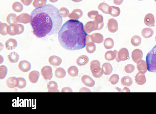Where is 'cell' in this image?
<instances>
[{
  "label": "cell",
  "mask_w": 156,
  "mask_h": 114,
  "mask_svg": "<svg viewBox=\"0 0 156 114\" xmlns=\"http://www.w3.org/2000/svg\"><path fill=\"white\" fill-rule=\"evenodd\" d=\"M50 64L52 66H58L62 62V60L59 57L56 56H52L49 58Z\"/></svg>",
  "instance_id": "cell-18"
},
{
  "label": "cell",
  "mask_w": 156,
  "mask_h": 114,
  "mask_svg": "<svg viewBox=\"0 0 156 114\" xmlns=\"http://www.w3.org/2000/svg\"><path fill=\"white\" fill-rule=\"evenodd\" d=\"M72 1L76 3H79L82 1L83 0H71Z\"/></svg>",
  "instance_id": "cell-44"
},
{
  "label": "cell",
  "mask_w": 156,
  "mask_h": 114,
  "mask_svg": "<svg viewBox=\"0 0 156 114\" xmlns=\"http://www.w3.org/2000/svg\"><path fill=\"white\" fill-rule=\"evenodd\" d=\"M83 12L82 10L77 9L74 10L69 15V17L70 19L78 20L83 16Z\"/></svg>",
  "instance_id": "cell-13"
},
{
  "label": "cell",
  "mask_w": 156,
  "mask_h": 114,
  "mask_svg": "<svg viewBox=\"0 0 156 114\" xmlns=\"http://www.w3.org/2000/svg\"><path fill=\"white\" fill-rule=\"evenodd\" d=\"M8 57L10 62L15 63L18 62L19 56L17 53L15 52H12L9 54Z\"/></svg>",
  "instance_id": "cell-24"
},
{
  "label": "cell",
  "mask_w": 156,
  "mask_h": 114,
  "mask_svg": "<svg viewBox=\"0 0 156 114\" xmlns=\"http://www.w3.org/2000/svg\"><path fill=\"white\" fill-rule=\"evenodd\" d=\"M40 76L39 73L37 71H33L29 73V76L30 82L35 83L38 82Z\"/></svg>",
  "instance_id": "cell-19"
},
{
  "label": "cell",
  "mask_w": 156,
  "mask_h": 114,
  "mask_svg": "<svg viewBox=\"0 0 156 114\" xmlns=\"http://www.w3.org/2000/svg\"><path fill=\"white\" fill-rule=\"evenodd\" d=\"M8 25L6 23L1 22L0 24V33L3 36H6L8 34Z\"/></svg>",
  "instance_id": "cell-34"
},
{
  "label": "cell",
  "mask_w": 156,
  "mask_h": 114,
  "mask_svg": "<svg viewBox=\"0 0 156 114\" xmlns=\"http://www.w3.org/2000/svg\"><path fill=\"white\" fill-rule=\"evenodd\" d=\"M52 3H55L57 2L58 0H49Z\"/></svg>",
  "instance_id": "cell-45"
},
{
  "label": "cell",
  "mask_w": 156,
  "mask_h": 114,
  "mask_svg": "<svg viewBox=\"0 0 156 114\" xmlns=\"http://www.w3.org/2000/svg\"><path fill=\"white\" fill-rule=\"evenodd\" d=\"M81 81L87 86L92 87L94 86L95 82L92 78L89 76L85 75L81 78Z\"/></svg>",
  "instance_id": "cell-15"
},
{
  "label": "cell",
  "mask_w": 156,
  "mask_h": 114,
  "mask_svg": "<svg viewBox=\"0 0 156 114\" xmlns=\"http://www.w3.org/2000/svg\"><path fill=\"white\" fill-rule=\"evenodd\" d=\"M41 75L45 80H50L52 77V70L51 67L47 66H44L41 70Z\"/></svg>",
  "instance_id": "cell-7"
},
{
  "label": "cell",
  "mask_w": 156,
  "mask_h": 114,
  "mask_svg": "<svg viewBox=\"0 0 156 114\" xmlns=\"http://www.w3.org/2000/svg\"><path fill=\"white\" fill-rule=\"evenodd\" d=\"M101 69L104 73L106 75H110L113 70V67L111 64L108 63H105L103 64Z\"/></svg>",
  "instance_id": "cell-20"
},
{
  "label": "cell",
  "mask_w": 156,
  "mask_h": 114,
  "mask_svg": "<svg viewBox=\"0 0 156 114\" xmlns=\"http://www.w3.org/2000/svg\"><path fill=\"white\" fill-rule=\"evenodd\" d=\"M18 83L17 79L14 77L9 78L6 81V84L9 88L13 89L17 87Z\"/></svg>",
  "instance_id": "cell-16"
},
{
  "label": "cell",
  "mask_w": 156,
  "mask_h": 114,
  "mask_svg": "<svg viewBox=\"0 0 156 114\" xmlns=\"http://www.w3.org/2000/svg\"><path fill=\"white\" fill-rule=\"evenodd\" d=\"M12 8L13 10L17 12H21L23 9V5L18 2H15L12 6Z\"/></svg>",
  "instance_id": "cell-32"
},
{
  "label": "cell",
  "mask_w": 156,
  "mask_h": 114,
  "mask_svg": "<svg viewBox=\"0 0 156 114\" xmlns=\"http://www.w3.org/2000/svg\"><path fill=\"white\" fill-rule=\"evenodd\" d=\"M17 79L18 83L17 87L20 89L24 88L26 85V80L24 78L22 77H19Z\"/></svg>",
  "instance_id": "cell-35"
},
{
  "label": "cell",
  "mask_w": 156,
  "mask_h": 114,
  "mask_svg": "<svg viewBox=\"0 0 156 114\" xmlns=\"http://www.w3.org/2000/svg\"><path fill=\"white\" fill-rule=\"evenodd\" d=\"M134 69V68L133 66L131 64H128L125 66V69L127 73H130L133 71Z\"/></svg>",
  "instance_id": "cell-40"
},
{
  "label": "cell",
  "mask_w": 156,
  "mask_h": 114,
  "mask_svg": "<svg viewBox=\"0 0 156 114\" xmlns=\"http://www.w3.org/2000/svg\"><path fill=\"white\" fill-rule=\"evenodd\" d=\"M120 13V9L118 7L111 6V7L110 15L113 17L118 16Z\"/></svg>",
  "instance_id": "cell-28"
},
{
  "label": "cell",
  "mask_w": 156,
  "mask_h": 114,
  "mask_svg": "<svg viewBox=\"0 0 156 114\" xmlns=\"http://www.w3.org/2000/svg\"><path fill=\"white\" fill-rule=\"evenodd\" d=\"M123 0H113V3L115 5H119L122 3Z\"/></svg>",
  "instance_id": "cell-43"
},
{
  "label": "cell",
  "mask_w": 156,
  "mask_h": 114,
  "mask_svg": "<svg viewBox=\"0 0 156 114\" xmlns=\"http://www.w3.org/2000/svg\"><path fill=\"white\" fill-rule=\"evenodd\" d=\"M69 75L73 77H76L78 75V70L75 66H72L69 67L67 70Z\"/></svg>",
  "instance_id": "cell-29"
},
{
  "label": "cell",
  "mask_w": 156,
  "mask_h": 114,
  "mask_svg": "<svg viewBox=\"0 0 156 114\" xmlns=\"http://www.w3.org/2000/svg\"><path fill=\"white\" fill-rule=\"evenodd\" d=\"M18 22L27 24L29 23L31 21V17L28 13H23L16 17Z\"/></svg>",
  "instance_id": "cell-11"
},
{
  "label": "cell",
  "mask_w": 156,
  "mask_h": 114,
  "mask_svg": "<svg viewBox=\"0 0 156 114\" xmlns=\"http://www.w3.org/2000/svg\"><path fill=\"white\" fill-rule=\"evenodd\" d=\"M62 92H72L71 88L69 87H64L62 90Z\"/></svg>",
  "instance_id": "cell-42"
},
{
  "label": "cell",
  "mask_w": 156,
  "mask_h": 114,
  "mask_svg": "<svg viewBox=\"0 0 156 114\" xmlns=\"http://www.w3.org/2000/svg\"><path fill=\"white\" fill-rule=\"evenodd\" d=\"M90 37L91 41L94 43L100 44L102 43L104 41L103 35L99 33H93L91 35Z\"/></svg>",
  "instance_id": "cell-12"
},
{
  "label": "cell",
  "mask_w": 156,
  "mask_h": 114,
  "mask_svg": "<svg viewBox=\"0 0 156 114\" xmlns=\"http://www.w3.org/2000/svg\"><path fill=\"white\" fill-rule=\"evenodd\" d=\"M121 84L122 85L127 86H129L132 83V80L129 77L125 76L121 79Z\"/></svg>",
  "instance_id": "cell-33"
},
{
  "label": "cell",
  "mask_w": 156,
  "mask_h": 114,
  "mask_svg": "<svg viewBox=\"0 0 156 114\" xmlns=\"http://www.w3.org/2000/svg\"><path fill=\"white\" fill-rule=\"evenodd\" d=\"M31 17L33 33L38 38L57 34L63 23L59 10L51 4L34 10Z\"/></svg>",
  "instance_id": "cell-1"
},
{
  "label": "cell",
  "mask_w": 156,
  "mask_h": 114,
  "mask_svg": "<svg viewBox=\"0 0 156 114\" xmlns=\"http://www.w3.org/2000/svg\"><path fill=\"white\" fill-rule=\"evenodd\" d=\"M90 69L93 76L96 78H99L103 75V72L101 68L100 63L97 60H94L90 64Z\"/></svg>",
  "instance_id": "cell-5"
},
{
  "label": "cell",
  "mask_w": 156,
  "mask_h": 114,
  "mask_svg": "<svg viewBox=\"0 0 156 114\" xmlns=\"http://www.w3.org/2000/svg\"><path fill=\"white\" fill-rule=\"evenodd\" d=\"M119 76L117 74H114L112 75L110 78L109 81L113 85L117 84L119 81Z\"/></svg>",
  "instance_id": "cell-39"
},
{
  "label": "cell",
  "mask_w": 156,
  "mask_h": 114,
  "mask_svg": "<svg viewBox=\"0 0 156 114\" xmlns=\"http://www.w3.org/2000/svg\"><path fill=\"white\" fill-rule=\"evenodd\" d=\"M104 26L103 17L99 15L94 21L87 22L84 26V29L87 33L89 34L94 31L102 29Z\"/></svg>",
  "instance_id": "cell-3"
},
{
  "label": "cell",
  "mask_w": 156,
  "mask_h": 114,
  "mask_svg": "<svg viewBox=\"0 0 156 114\" xmlns=\"http://www.w3.org/2000/svg\"><path fill=\"white\" fill-rule=\"evenodd\" d=\"M116 54V59L117 62H120L121 61H124L127 59L128 52L125 49H122L118 52L117 50L114 51Z\"/></svg>",
  "instance_id": "cell-6"
},
{
  "label": "cell",
  "mask_w": 156,
  "mask_h": 114,
  "mask_svg": "<svg viewBox=\"0 0 156 114\" xmlns=\"http://www.w3.org/2000/svg\"><path fill=\"white\" fill-rule=\"evenodd\" d=\"M99 12L97 10H92L87 13V15L89 18L95 19L99 15Z\"/></svg>",
  "instance_id": "cell-38"
},
{
  "label": "cell",
  "mask_w": 156,
  "mask_h": 114,
  "mask_svg": "<svg viewBox=\"0 0 156 114\" xmlns=\"http://www.w3.org/2000/svg\"><path fill=\"white\" fill-rule=\"evenodd\" d=\"M5 45L7 50H12L16 48L17 43L15 39L10 38L6 41Z\"/></svg>",
  "instance_id": "cell-14"
},
{
  "label": "cell",
  "mask_w": 156,
  "mask_h": 114,
  "mask_svg": "<svg viewBox=\"0 0 156 114\" xmlns=\"http://www.w3.org/2000/svg\"><path fill=\"white\" fill-rule=\"evenodd\" d=\"M16 17L17 15L15 13H10L6 17V21L10 25H15L18 23Z\"/></svg>",
  "instance_id": "cell-21"
},
{
  "label": "cell",
  "mask_w": 156,
  "mask_h": 114,
  "mask_svg": "<svg viewBox=\"0 0 156 114\" xmlns=\"http://www.w3.org/2000/svg\"><path fill=\"white\" fill-rule=\"evenodd\" d=\"M19 69L23 72H27L29 71L31 68V64L26 60L20 62L18 65Z\"/></svg>",
  "instance_id": "cell-10"
},
{
  "label": "cell",
  "mask_w": 156,
  "mask_h": 114,
  "mask_svg": "<svg viewBox=\"0 0 156 114\" xmlns=\"http://www.w3.org/2000/svg\"><path fill=\"white\" fill-rule=\"evenodd\" d=\"M104 45L105 48L107 50L112 49L114 45L113 40L111 38H107L105 39Z\"/></svg>",
  "instance_id": "cell-25"
},
{
  "label": "cell",
  "mask_w": 156,
  "mask_h": 114,
  "mask_svg": "<svg viewBox=\"0 0 156 114\" xmlns=\"http://www.w3.org/2000/svg\"><path fill=\"white\" fill-rule=\"evenodd\" d=\"M47 88L48 92H59L58 89V86L57 83L55 81H50L47 85Z\"/></svg>",
  "instance_id": "cell-17"
},
{
  "label": "cell",
  "mask_w": 156,
  "mask_h": 114,
  "mask_svg": "<svg viewBox=\"0 0 156 114\" xmlns=\"http://www.w3.org/2000/svg\"><path fill=\"white\" fill-rule=\"evenodd\" d=\"M47 0H34L33 3V5L37 8L42 7L46 5Z\"/></svg>",
  "instance_id": "cell-30"
},
{
  "label": "cell",
  "mask_w": 156,
  "mask_h": 114,
  "mask_svg": "<svg viewBox=\"0 0 156 114\" xmlns=\"http://www.w3.org/2000/svg\"><path fill=\"white\" fill-rule=\"evenodd\" d=\"M58 35L61 45L66 50H79L86 46L87 34L83 23L78 20L71 19L67 21L60 29Z\"/></svg>",
  "instance_id": "cell-2"
},
{
  "label": "cell",
  "mask_w": 156,
  "mask_h": 114,
  "mask_svg": "<svg viewBox=\"0 0 156 114\" xmlns=\"http://www.w3.org/2000/svg\"><path fill=\"white\" fill-rule=\"evenodd\" d=\"M116 54L114 51H107L105 55V57L108 61H111L116 58Z\"/></svg>",
  "instance_id": "cell-31"
},
{
  "label": "cell",
  "mask_w": 156,
  "mask_h": 114,
  "mask_svg": "<svg viewBox=\"0 0 156 114\" xmlns=\"http://www.w3.org/2000/svg\"><path fill=\"white\" fill-rule=\"evenodd\" d=\"M66 72L65 70L62 68H59L55 71V76L59 78H64L66 76Z\"/></svg>",
  "instance_id": "cell-27"
},
{
  "label": "cell",
  "mask_w": 156,
  "mask_h": 114,
  "mask_svg": "<svg viewBox=\"0 0 156 114\" xmlns=\"http://www.w3.org/2000/svg\"><path fill=\"white\" fill-rule=\"evenodd\" d=\"M146 60L148 70L156 72V45L146 56Z\"/></svg>",
  "instance_id": "cell-4"
},
{
  "label": "cell",
  "mask_w": 156,
  "mask_h": 114,
  "mask_svg": "<svg viewBox=\"0 0 156 114\" xmlns=\"http://www.w3.org/2000/svg\"><path fill=\"white\" fill-rule=\"evenodd\" d=\"M59 14L62 17H69L70 15L69 11L68 9L64 7L60 8L59 10Z\"/></svg>",
  "instance_id": "cell-37"
},
{
  "label": "cell",
  "mask_w": 156,
  "mask_h": 114,
  "mask_svg": "<svg viewBox=\"0 0 156 114\" xmlns=\"http://www.w3.org/2000/svg\"><path fill=\"white\" fill-rule=\"evenodd\" d=\"M111 6L105 3H100L98 6V9L105 14H110Z\"/></svg>",
  "instance_id": "cell-22"
},
{
  "label": "cell",
  "mask_w": 156,
  "mask_h": 114,
  "mask_svg": "<svg viewBox=\"0 0 156 114\" xmlns=\"http://www.w3.org/2000/svg\"><path fill=\"white\" fill-rule=\"evenodd\" d=\"M23 4L25 6H29L33 0H21Z\"/></svg>",
  "instance_id": "cell-41"
},
{
  "label": "cell",
  "mask_w": 156,
  "mask_h": 114,
  "mask_svg": "<svg viewBox=\"0 0 156 114\" xmlns=\"http://www.w3.org/2000/svg\"><path fill=\"white\" fill-rule=\"evenodd\" d=\"M108 29L110 32L114 33L116 32L118 30V22L116 20L111 18L108 20L107 23Z\"/></svg>",
  "instance_id": "cell-9"
},
{
  "label": "cell",
  "mask_w": 156,
  "mask_h": 114,
  "mask_svg": "<svg viewBox=\"0 0 156 114\" xmlns=\"http://www.w3.org/2000/svg\"><path fill=\"white\" fill-rule=\"evenodd\" d=\"M89 62V58L85 55H81L77 59V64L79 66H82L87 64Z\"/></svg>",
  "instance_id": "cell-23"
},
{
  "label": "cell",
  "mask_w": 156,
  "mask_h": 114,
  "mask_svg": "<svg viewBox=\"0 0 156 114\" xmlns=\"http://www.w3.org/2000/svg\"><path fill=\"white\" fill-rule=\"evenodd\" d=\"M91 35H87L86 38V49L87 52L91 54L96 50V46L91 39Z\"/></svg>",
  "instance_id": "cell-8"
},
{
  "label": "cell",
  "mask_w": 156,
  "mask_h": 114,
  "mask_svg": "<svg viewBox=\"0 0 156 114\" xmlns=\"http://www.w3.org/2000/svg\"><path fill=\"white\" fill-rule=\"evenodd\" d=\"M8 69L4 65H2L0 66V79H4L7 73Z\"/></svg>",
  "instance_id": "cell-36"
},
{
  "label": "cell",
  "mask_w": 156,
  "mask_h": 114,
  "mask_svg": "<svg viewBox=\"0 0 156 114\" xmlns=\"http://www.w3.org/2000/svg\"><path fill=\"white\" fill-rule=\"evenodd\" d=\"M24 31V28L23 25L21 24H17L13 25V31L15 35L22 34Z\"/></svg>",
  "instance_id": "cell-26"
}]
</instances>
